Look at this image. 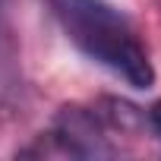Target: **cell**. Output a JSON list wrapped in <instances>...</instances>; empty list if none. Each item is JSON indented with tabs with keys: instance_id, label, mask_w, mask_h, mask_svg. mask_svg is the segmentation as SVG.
I'll return each mask as SVG.
<instances>
[{
	"instance_id": "cell-1",
	"label": "cell",
	"mask_w": 161,
	"mask_h": 161,
	"mask_svg": "<svg viewBox=\"0 0 161 161\" xmlns=\"http://www.w3.org/2000/svg\"><path fill=\"white\" fill-rule=\"evenodd\" d=\"M63 35L89 60L108 66L126 86L152 89L155 66L142 47L133 22L108 0H47Z\"/></svg>"
},
{
	"instance_id": "cell-2",
	"label": "cell",
	"mask_w": 161,
	"mask_h": 161,
	"mask_svg": "<svg viewBox=\"0 0 161 161\" xmlns=\"http://www.w3.org/2000/svg\"><path fill=\"white\" fill-rule=\"evenodd\" d=\"M148 120H152V123H155V130L161 133V98H158V101L148 108Z\"/></svg>"
}]
</instances>
